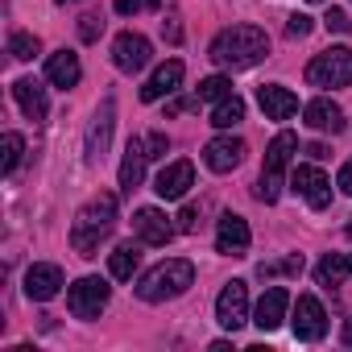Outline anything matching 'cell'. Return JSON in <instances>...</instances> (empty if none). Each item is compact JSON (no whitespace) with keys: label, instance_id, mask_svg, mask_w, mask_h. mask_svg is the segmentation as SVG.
I'll list each match as a JSON object with an SVG mask.
<instances>
[{"label":"cell","instance_id":"obj_1","mask_svg":"<svg viewBox=\"0 0 352 352\" xmlns=\"http://www.w3.org/2000/svg\"><path fill=\"white\" fill-rule=\"evenodd\" d=\"M270 54V34L261 25H228L224 34H216L212 42V63L220 71H249Z\"/></svg>","mask_w":352,"mask_h":352},{"label":"cell","instance_id":"obj_2","mask_svg":"<svg viewBox=\"0 0 352 352\" xmlns=\"http://www.w3.org/2000/svg\"><path fill=\"white\" fill-rule=\"evenodd\" d=\"M112 228H116V195L100 191L96 199H87L79 208V216L71 224V249L79 257H96V249L112 236Z\"/></svg>","mask_w":352,"mask_h":352},{"label":"cell","instance_id":"obj_3","mask_svg":"<svg viewBox=\"0 0 352 352\" xmlns=\"http://www.w3.org/2000/svg\"><path fill=\"white\" fill-rule=\"evenodd\" d=\"M195 286V265L187 257H170L162 265H153L149 274H141L137 282V298L141 302H166V298H179Z\"/></svg>","mask_w":352,"mask_h":352},{"label":"cell","instance_id":"obj_4","mask_svg":"<svg viewBox=\"0 0 352 352\" xmlns=\"http://www.w3.org/2000/svg\"><path fill=\"white\" fill-rule=\"evenodd\" d=\"M298 149V137L294 133H278L265 149V170H261V183H257V199L261 204H278L282 195V174L290 166V153Z\"/></svg>","mask_w":352,"mask_h":352},{"label":"cell","instance_id":"obj_5","mask_svg":"<svg viewBox=\"0 0 352 352\" xmlns=\"http://www.w3.org/2000/svg\"><path fill=\"white\" fill-rule=\"evenodd\" d=\"M307 83L311 87H348L352 83V50L331 46L307 63Z\"/></svg>","mask_w":352,"mask_h":352},{"label":"cell","instance_id":"obj_6","mask_svg":"<svg viewBox=\"0 0 352 352\" xmlns=\"http://www.w3.org/2000/svg\"><path fill=\"white\" fill-rule=\"evenodd\" d=\"M108 282L104 278H79L71 290H67V307L75 319H100V311L108 307Z\"/></svg>","mask_w":352,"mask_h":352},{"label":"cell","instance_id":"obj_7","mask_svg":"<svg viewBox=\"0 0 352 352\" xmlns=\"http://www.w3.org/2000/svg\"><path fill=\"white\" fill-rule=\"evenodd\" d=\"M216 323H220L224 331H236V327L249 323V286H245L241 278H232V282L220 290V298H216Z\"/></svg>","mask_w":352,"mask_h":352},{"label":"cell","instance_id":"obj_8","mask_svg":"<svg viewBox=\"0 0 352 352\" xmlns=\"http://www.w3.org/2000/svg\"><path fill=\"white\" fill-rule=\"evenodd\" d=\"M290 327H294V336H298V340H307V344L323 340V336H327V311H323V302H319L315 294H298Z\"/></svg>","mask_w":352,"mask_h":352},{"label":"cell","instance_id":"obj_9","mask_svg":"<svg viewBox=\"0 0 352 352\" xmlns=\"http://www.w3.org/2000/svg\"><path fill=\"white\" fill-rule=\"evenodd\" d=\"M290 187H294V195H302L315 212H323V208L331 204V183H327V174H323L319 166H294Z\"/></svg>","mask_w":352,"mask_h":352},{"label":"cell","instance_id":"obj_10","mask_svg":"<svg viewBox=\"0 0 352 352\" xmlns=\"http://www.w3.org/2000/svg\"><path fill=\"white\" fill-rule=\"evenodd\" d=\"M153 58V46H149V38H141V34H120L116 42H112V63H116V71H124V75H137V71H145V63Z\"/></svg>","mask_w":352,"mask_h":352},{"label":"cell","instance_id":"obj_11","mask_svg":"<svg viewBox=\"0 0 352 352\" xmlns=\"http://www.w3.org/2000/svg\"><path fill=\"white\" fill-rule=\"evenodd\" d=\"M249 245H253V232H249L245 216L224 212V216H220V224H216V249H220L224 257H245V253H249Z\"/></svg>","mask_w":352,"mask_h":352},{"label":"cell","instance_id":"obj_12","mask_svg":"<svg viewBox=\"0 0 352 352\" xmlns=\"http://www.w3.org/2000/svg\"><path fill=\"white\" fill-rule=\"evenodd\" d=\"M133 232H137L141 245H170L179 228H174L170 216L157 212V208H137V212H133Z\"/></svg>","mask_w":352,"mask_h":352},{"label":"cell","instance_id":"obj_13","mask_svg":"<svg viewBox=\"0 0 352 352\" xmlns=\"http://www.w3.org/2000/svg\"><path fill=\"white\" fill-rule=\"evenodd\" d=\"M63 286H67V278H63V270L50 265V261H38V265H30V274H25V298H30V302H50Z\"/></svg>","mask_w":352,"mask_h":352},{"label":"cell","instance_id":"obj_14","mask_svg":"<svg viewBox=\"0 0 352 352\" xmlns=\"http://www.w3.org/2000/svg\"><path fill=\"white\" fill-rule=\"evenodd\" d=\"M191 187H195V166H191L187 157L170 162V166L157 174V179H153V191H157L162 199H183Z\"/></svg>","mask_w":352,"mask_h":352},{"label":"cell","instance_id":"obj_15","mask_svg":"<svg viewBox=\"0 0 352 352\" xmlns=\"http://www.w3.org/2000/svg\"><path fill=\"white\" fill-rule=\"evenodd\" d=\"M112 124H116V104H112V96L100 104V112H96V120L87 124V162L96 166V162H104V153H108V141H112Z\"/></svg>","mask_w":352,"mask_h":352},{"label":"cell","instance_id":"obj_16","mask_svg":"<svg viewBox=\"0 0 352 352\" xmlns=\"http://www.w3.org/2000/svg\"><path fill=\"white\" fill-rule=\"evenodd\" d=\"M286 311H290V290H286V286H270V290L257 298V307H253V323H257L261 331H274V327H282Z\"/></svg>","mask_w":352,"mask_h":352},{"label":"cell","instance_id":"obj_17","mask_svg":"<svg viewBox=\"0 0 352 352\" xmlns=\"http://www.w3.org/2000/svg\"><path fill=\"white\" fill-rule=\"evenodd\" d=\"M179 83H183V63H179V58H170V63H162V67L145 79L141 100H145V104H157V100H166V96L179 91Z\"/></svg>","mask_w":352,"mask_h":352},{"label":"cell","instance_id":"obj_18","mask_svg":"<svg viewBox=\"0 0 352 352\" xmlns=\"http://www.w3.org/2000/svg\"><path fill=\"white\" fill-rule=\"evenodd\" d=\"M204 162H208V170L228 174V170H236V166L245 162V141H241V137H216V141H208Z\"/></svg>","mask_w":352,"mask_h":352},{"label":"cell","instance_id":"obj_19","mask_svg":"<svg viewBox=\"0 0 352 352\" xmlns=\"http://www.w3.org/2000/svg\"><path fill=\"white\" fill-rule=\"evenodd\" d=\"M257 104H261V112H265L270 120H290V116L298 112V96L286 91L282 83H261V87H257Z\"/></svg>","mask_w":352,"mask_h":352},{"label":"cell","instance_id":"obj_20","mask_svg":"<svg viewBox=\"0 0 352 352\" xmlns=\"http://www.w3.org/2000/svg\"><path fill=\"white\" fill-rule=\"evenodd\" d=\"M145 162H149L145 141L133 137V141L124 145V162H120V191H124V195H133V191L141 187V179H145Z\"/></svg>","mask_w":352,"mask_h":352},{"label":"cell","instance_id":"obj_21","mask_svg":"<svg viewBox=\"0 0 352 352\" xmlns=\"http://www.w3.org/2000/svg\"><path fill=\"white\" fill-rule=\"evenodd\" d=\"M13 100L21 104V112H25L30 120H46V112H50L46 87H42L38 79H17V83H13Z\"/></svg>","mask_w":352,"mask_h":352},{"label":"cell","instance_id":"obj_22","mask_svg":"<svg viewBox=\"0 0 352 352\" xmlns=\"http://www.w3.org/2000/svg\"><path fill=\"white\" fill-rule=\"evenodd\" d=\"M79 75H83V67H79V54L75 50H58V54L46 58V79L54 87H75Z\"/></svg>","mask_w":352,"mask_h":352},{"label":"cell","instance_id":"obj_23","mask_svg":"<svg viewBox=\"0 0 352 352\" xmlns=\"http://www.w3.org/2000/svg\"><path fill=\"white\" fill-rule=\"evenodd\" d=\"M302 116H307V124H311L315 133H340V129H344V112H340V104H331V100H311V104L302 108Z\"/></svg>","mask_w":352,"mask_h":352},{"label":"cell","instance_id":"obj_24","mask_svg":"<svg viewBox=\"0 0 352 352\" xmlns=\"http://www.w3.org/2000/svg\"><path fill=\"white\" fill-rule=\"evenodd\" d=\"M137 265H141V249H137L133 241H124V245H116V249L108 253V274H112L116 282H129V278L137 274Z\"/></svg>","mask_w":352,"mask_h":352},{"label":"cell","instance_id":"obj_25","mask_svg":"<svg viewBox=\"0 0 352 352\" xmlns=\"http://www.w3.org/2000/svg\"><path fill=\"white\" fill-rule=\"evenodd\" d=\"M352 274V265H348V257H340V253H327L319 265H315V282L323 286V290H331V286H340L344 278Z\"/></svg>","mask_w":352,"mask_h":352},{"label":"cell","instance_id":"obj_26","mask_svg":"<svg viewBox=\"0 0 352 352\" xmlns=\"http://www.w3.org/2000/svg\"><path fill=\"white\" fill-rule=\"evenodd\" d=\"M241 120H245V100H241V96L220 100L216 112H212V124H216V129H232V124H241Z\"/></svg>","mask_w":352,"mask_h":352},{"label":"cell","instance_id":"obj_27","mask_svg":"<svg viewBox=\"0 0 352 352\" xmlns=\"http://www.w3.org/2000/svg\"><path fill=\"white\" fill-rule=\"evenodd\" d=\"M21 153H25L21 133H5V141H0V170L13 174V170H17V162H21Z\"/></svg>","mask_w":352,"mask_h":352},{"label":"cell","instance_id":"obj_28","mask_svg":"<svg viewBox=\"0 0 352 352\" xmlns=\"http://www.w3.org/2000/svg\"><path fill=\"white\" fill-rule=\"evenodd\" d=\"M9 54H13L17 63H30V58H38V54H42V42H38V34H13V38H9Z\"/></svg>","mask_w":352,"mask_h":352},{"label":"cell","instance_id":"obj_29","mask_svg":"<svg viewBox=\"0 0 352 352\" xmlns=\"http://www.w3.org/2000/svg\"><path fill=\"white\" fill-rule=\"evenodd\" d=\"M232 96V79H224V75H212V79H204L199 83V100H228Z\"/></svg>","mask_w":352,"mask_h":352},{"label":"cell","instance_id":"obj_30","mask_svg":"<svg viewBox=\"0 0 352 352\" xmlns=\"http://www.w3.org/2000/svg\"><path fill=\"white\" fill-rule=\"evenodd\" d=\"M257 274H261V278H274V274H302V253H290V257H282L278 265H265V261H261Z\"/></svg>","mask_w":352,"mask_h":352},{"label":"cell","instance_id":"obj_31","mask_svg":"<svg viewBox=\"0 0 352 352\" xmlns=\"http://www.w3.org/2000/svg\"><path fill=\"white\" fill-rule=\"evenodd\" d=\"M100 34H104V17H100V13H83V17H79V38H83V42H96Z\"/></svg>","mask_w":352,"mask_h":352},{"label":"cell","instance_id":"obj_32","mask_svg":"<svg viewBox=\"0 0 352 352\" xmlns=\"http://www.w3.org/2000/svg\"><path fill=\"white\" fill-rule=\"evenodd\" d=\"M323 25H327L331 34H352V17H348L344 9H327V17H323Z\"/></svg>","mask_w":352,"mask_h":352},{"label":"cell","instance_id":"obj_33","mask_svg":"<svg viewBox=\"0 0 352 352\" xmlns=\"http://www.w3.org/2000/svg\"><path fill=\"white\" fill-rule=\"evenodd\" d=\"M311 30H315V21H311L307 13H294V17L286 21V34H290V38H307Z\"/></svg>","mask_w":352,"mask_h":352},{"label":"cell","instance_id":"obj_34","mask_svg":"<svg viewBox=\"0 0 352 352\" xmlns=\"http://www.w3.org/2000/svg\"><path fill=\"white\" fill-rule=\"evenodd\" d=\"M141 141H145V153H149V157H166V145H170L166 133H149V137H141Z\"/></svg>","mask_w":352,"mask_h":352},{"label":"cell","instance_id":"obj_35","mask_svg":"<svg viewBox=\"0 0 352 352\" xmlns=\"http://www.w3.org/2000/svg\"><path fill=\"white\" fill-rule=\"evenodd\" d=\"M199 228V212L195 208H183V216H179V232H195Z\"/></svg>","mask_w":352,"mask_h":352},{"label":"cell","instance_id":"obj_36","mask_svg":"<svg viewBox=\"0 0 352 352\" xmlns=\"http://www.w3.org/2000/svg\"><path fill=\"white\" fill-rule=\"evenodd\" d=\"M191 108H199V96H195V100H174V104H166V116H183V112H191Z\"/></svg>","mask_w":352,"mask_h":352},{"label":"cell","instance_id":"obj_37","mask_svg":"<svg viewBox=\"0 0 352 352\" xmlns=\"http://www.w3.org/2000/svg\"><path fill=\"white\" fill-rule=\"evenodd\" d=\"M340 191H344V195H352V157L340 166Z\"/></svg>","mask_w":352,"mask_h":352},{"label":"cell","instance_id":"obj_38","mask_svg":"<svg viewBox=\"0 0 352 352\" xmlns=\"http://www.w3.org/2000/svg\"><path fill=\"white\" fill-rule=\"evenodd\" d=\"M141 5H145V0H116V13H120V17H133Z\"/></svg>","mask_w":352,"mask_h":352},{"label":"cell","instance_id":"obj_39","mask_svg":"<svg viewBox=\"0 0 352 352\" xmlns=\"http://www.w3.org/2000/svg\"><path fill=\"white\" fill-rule=\"evenodd\" d=\"M307 153H311V157H315V162H323V157H327V145H311V149H307Z\"/></svg>","mask_w":352,"mask_h":352},{"label":"cell","instance_id":"obj_40","mask_svg":"<svg viewBox=\"0 0 352 352\" xmlns=\"http://www.w3.org/2000/svg\"><path fill=\"white\" fill-rule=\"evenodd\" d=\"M344 344H352V319H344Z\"/></svg>","mask_w":352,"mask_h":352},{"label":"cell","instance_id":"obj_41","mask_svg":"<svg viewBox=\"0 0 352 352\" xmlns=\"http://www.w3.org/2000/svg\"><path fill=\"white\" fill-rule=\"evenodd\" d=\"M145 5H149V9H166V5H170V0H145Z\"/></svg>","mask_w":352,"mask_h":352},{"label":"cell","instance_id":"obj_42","mask_svg":"<svg viewBox=\"0 0 352 352\" xmlns=\"http://www.w3.org/2000/svg\"><path fill=\"white\" fill-rule=\"evenodd\" d=\"M348 241H352V220H348Z\"/></svg>","mask_w":352,"mask_h":352},{"label":"cell","instance_id":"obj_43","mask_svg":"<svg viewBox=\"0 0 352 352\" xmlns=\"http://www.w3.org/2000/svg\"><path fill=\"white\" fill-rule=\"evenodd\" d=\"M58 5H75V0H58Z\"/></svg>","mask_w":352,"mask_h":352},{"label":"cell","instance_id":"obj_44","mask_svg":"<svg viewBox=\"0 0 352 352\" xmlns=\"http://www.w3.org/2000/svg\"><path fill=\"white\" fill-rule=\"evenodd\" d=\"M311 5H319V0H311Z\"/></svg>","mask_w":352,"mask_h":352},{"label":"cell","instance_id":"obj_45","mask_svg":"<svg viewBox=\"0 0 352 352\" xmlns=\"http://www.w3.org/2000/svg\"><path fill=\"white\" fill-rule=\"evenodd\" d=\"M348 265H352V261H348Z\"/></svg>","mask_w":352,"mask_h":352}]
</instances>
